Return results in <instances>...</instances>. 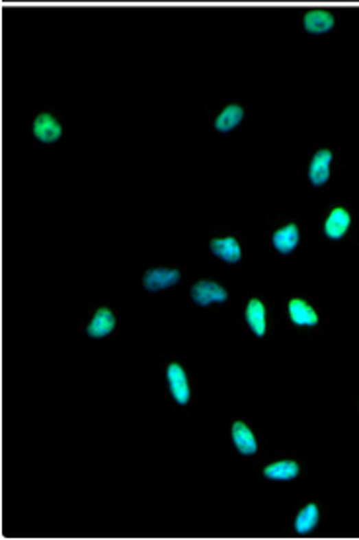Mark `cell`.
Returning a JSON list of instances; mask_svg holds the SVG:
<instances>
[{"instance_id":"cell-10","label":"cell","mask_w":359,"mask_h":540,"mask_svg":"<svg viewBox=\"0 0 359 540\" xmlns=\"http://www.w3.org/2000/svg\"><path fill=\"white\" fill-rule=\"evenodd\" d=\"M289 314H291V320H293L295 324H299V326H314V324L319 322L314 310H312L307 303L297 301V298L289 303Z\"/></svg>"},{"instance_id":"cell-13","label":"cell","mask_w":359,"mask_h":540,"mask_svg":"<svg viewBox=\"0 0 359 540\" xmlns=\"http://www.w3.org/2000/svg\"><path fill=\"white\" fill-rule=\"evenodd\" d=\"M246 320L256 336H264V331H266V310L262 307L260 301H250L246 308Z\"/></svg>"},{"instance_id":"cell-11","label":"cell","mask_w":359,"mask_h":540,"mask_svg":"<svg viewBox=\"0 0 359 540\" xmlns=\"http://www.w3.org/2000/svg\"><path fill=\"white\" fill-rule=\"evenodd\" d=\"M211 250L215 256L223 258L229 263H235L240 259V248L236 244L235 238H221V240H213L211 242Z\"/></svg>"},{"instance_id":"cell-3","label":"cell","mask_w":359,"mask_h":540,"mask_svg":"<svg viewBox=\"0 0 359 540\" xmlns=\"http://www.w3.org/2000/svg\"><path fill=\"white\" fill-rule=\"evenodd\" d=\"M34 135L41 143H55L61 137V125L49 113H41L34 123Z\"/></svg>"},{"instance_id":"cell-4","label":"cell","mask_w":359,"mask_h":540,"mask_svg":"<svg viewBox=\"0 0 359 540\" xmlns=\"http://www.w3.org/2000/svg\"><path fill=\"white\" fill-rule=\"evenodd\" d=\"M330 162H332V152H330V150H319V152L314 154L309 170V178L312 184H326V180H328V176H330Z\"/></svg>"},{"instance_id":"cell-7","label":"cell","mask_w":359,"mask_h":540,"mask_svg":"<svg viewBox=\"0 0 359 540\" xmlns=\"http://www.w3.org/2000/svg\"><path fill=\"white\" fill-rule=\"evenodd\" d=\"M347 226H349V215H347V211L334 209L332 213H330L328 221H326L324 233H326V236H328V238L338 240V238H342V236H344V233L347 231Z\"/></svg>"},{"instance_id":"cell-9","label":"cell","mask_w":359,"mask_h":540,"mask_svg":"<svg viewBox=\"0 0 359 540\" xmlns=\"http://www.w3.org/2000/svg\"><path fill=\"white\" fill-rule=\"evenodd\" d=\"M233 439H235L236 449L242 454L256 453V439H254L252 431L248 430L244 423L236 421L235 425H233Z\"/></svg>"},{"instance_id":"cell-1","label":"cell","mask_w":359,"mask_h":540,"mask_svg":"<svg viewBox=\"0 0 359 540\" xmlns=\"http://www.w3.org/2000/svg\"><path fill=\"white\" fill-rule=\"evenodd\" d=\"M192 298L201 307H207L211 303H223V301H227V291L223 287L215 285V283L199 281L192 289Z\"/></svg>"},{"instance_id":"cell-6","label":"cell","mask_w":359,"mask_h":540,"mask_svg":"<svg viewBox=\"0 0 359 540\" xmlns=\"http://www.w3.org/2000/svg\"><path fill=\"white\" fill-rule=\"evenodd\" d=\"M168 381H170V390H172L174 398L178 404H186L189 398V390H187L186 375L180 365H170L168 367Z\"/></svg>"},{"instance_id":"cell-14","label":"cell","mask_w":359,"mask_h":540,"mask_svg":"<svg viewBox=\"0 0 359 540\" xmlns=\"http://www.w3.org/2000/svg\"><path fill=\"white\" fill-rule=\"evenodd\" d=\"M242 115H244V111H242V108L240 106H229L227 110L217 117V121H215V129L217 131H221V133H227V131H231V129H235L238 123L242 121Z\"/></svg>"},{"instance_id":"cell-15","label":"cell","mask_w":359,"mask_h":540,"mask_svg":"<svg viewBox=\"0 0 359 540\" xmlns=\"http://www.w3.org/2000/svg\"><path fill=\"white\" fill-rule=\"evenodd\" d=\"M264 474L272 480H291L299 474V467L295 462L285 460V462H277V465L268 467L264 470Z\"/></svg>"},{"instance_id":"cell-5","label":"cell","mask_w":359,"mask_h":540,"mask_svg":"<svg viewBox=\"0 0 359 540\" xmlns=\"http://www.w3.org/2000/svg\"><path fill=\"white\" fill-rule=\"evenodd\" d=\"M180 281V273L176 270H150L145 273V287L149 291H161V289H166L170 287L174 283Z\"/></svg>"},{"instance_id":"cell-2","label":"cell","mask_w":359,"mask_h":540,"mask_svg":"<svg viewBox=\"0 0 359 540\" xmlns=\"http://www.w3.org/2000/svg\"><path fill=\"white\" fill-rule=\"evenodd\" d=\"M303 25L309 34H314V36H322L326 32H330L334 27V16L328 12V10H322V8H316V10H309L305 14V20H303Z\"/></svg>"},{"instance_id":"cell-8","label":"cell","mask_w":359,"mask_h":540,"mask_svg":"<svg viewBox=\"0 0 359 540\" xmlns=\"http://www.w3.org/2000/svg\"><path fill=\"white\" fill-rule=\"evenodd\" d=\"M113 326H115V318H113L112 312L108 308H100L94 320L88 326V333L92 338H104V336H108L113 330Z\"/></svg>"},{"instance_id":"cell-12","label":"cell","mask_w":359,"mask_h":540,"mask_svg":"<svg viewBox=\"0 0 359 540\" xmlns=\"http://www.w3.org/2000/svg\"><path fill=\"white\" fill-rule=\"evenodd\" d=\"M297 242L299 231L295 224H289V226H285V228H281V231H277V233L273 234V246H275L281 254L291 252V250L297 246Z\"/></svg>"},{"instance_id":"cell-16","label":"cell","mask_w":359,"mask_h":540,"mask_svg":"<svg viewBox=\"0 0 359 540\" xmlns=\"http://www.w3.org/2000/svg\"><path fill=\"white\" fill-rule=\"evenodd\" d=\"M316 523H319V509H316V505H307V507L299 513L297 521H295V528H297V532L305 535V532H309V530L316 527Z\"/></svg>"}]
</instances>
